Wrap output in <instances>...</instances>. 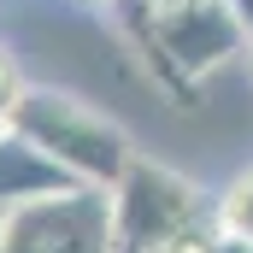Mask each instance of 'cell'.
I'll return each instance as SVG.
<instances>
[{
    "instance_id": "3",
    "label": "cell",
    "mask_w": 253,
    "mask_h": 253,
    "mask_svg": "<svg viewBox=\"0 0 253 253\" xmlns=\"http://www.w3.org/2000/svg\"><path fill=\"white\" fill-rule=\"evenodd\" d=\"M135 42L171 88H183L194 77H212L218 65L248 53V30L236 24V12L224 0L171 6V12H141L135 6Z\"/></svg>"
},
{
    "instance_id": "11",
    "label": "cell",
    "mask_w": 253,
    "mask_h": 253,
    "mask_svg": "<svg viewBox=\"0 0 253 253\" xmlns=\"http://www.w3.org/2000/svg\"><path fill=\"white\" fill-rule=\"evenodd\" d=\"M248 71H253V42H248Z\"/></svg>"
},
{
    "instance_id": "2",
    "label": "cell",
    "mask_w": 253,
    "mask_h": 253,
    "mask_svg": "<svg viewBox=\"0 0 253 253\" xmlns=\"http://www.w3.org/2000/svg\"><path fill=\"white\" fill-rule=\"evenodd\" d=\"M6 129H18L30 147H42L77 189H100V194L112 189L124 177V165L135 159L129 135L106 112H94L88 100L59 94V88H24V100H18Z\"/></svg>"
},
{
    "instance_id": "7",
    "label": "cell",
    "mask_w": 253,
    "mask_h": 253,
    "mask_svg": "<svg viewBox=\"0 0 253 253\" xmlns=\"http://www.w3.org/2000/svg\"><path fill=\"white\" fill-rule=\"evenodd\" d=\"M18 100H24V77H18V65L6 59V47H0V129L12 124V112H18Z\"/></svg>"
},
{
    "instance_id": "10",
    "label": "cell",
    "mask_w": 253,
    "mask_h": 253,
    "mask_svg": "<svg viewBox=\"0 0 253 253\" xmlns=\"http://www.w3.org/2000/svg\"><path fill=\"white\" fill-rule=\"evenodd\" d=\"M129 6H141V12H171V6H200V0H129Z\"/></svg>"
},
{
    "instance_id": "6",
    "label": "cell",
    "mask_w": 253,
    "mask_h": 253,
    "mask_svg": "<svg viewBox=\"0 0 253 253\" xmlns=\"http://www.w3.org/2000/svg\"><path fill=\"white\" fill-rule=\"evenodd\" d=\"M212 218H218V230H224V236L253 242V165L242 171V177H230L224 194H212Z\"/></svg>"
},
{
    "instance_id": "8",
    "label": "cell",
    "mask_w": 253,
    "mask_h": 253,
    "mask_svg": "<svg viewBox=\"0 0 253 253\" xmlns=\"http://www.w3.org/2000/svg\"><path fill=\"white\" fill-rule=\"evenodd\" d=\"M200 253H253V242H242V236H224V230H212V236L200 242Z\"/></svg>"
},
{
    "instance_id": "4",
    "label": "cell",
    "mask_w": 253,
    "mask_h": 253,
    "mask_svg": "<svg viewBox=\"0 0 253 253\" xmlns=\"http://www.w3.org/2000/svg\"><path fill=\"white\" fill-rule=\"evenodd\" d=\"M0 253H118L112 248V212L100 189H71L53 200H30L6 212Z\"/></svg>"
},
{
    "instance_id": "12",
    "label": "cell",
    "mask_w": 253,
    "mask_h": 253,
    "mask_svg": "<svg viewBox=\"0 0 253 253\" xmlns=\"http://www.w3.org/2000/svg\"><path fill=\"white\" fill-rule=\"evenodd\" d=\"M0 224H6V212H0Z\"/></svg>"
},
{
    "instance_id": "13",
    "label": "cell",
    "mask_w": 253,
    "mask_h": 253,
    "mask_svg": "<svg viewBox=\"0 0 253 253\" xmlns=\"http://www.w3.org/2000/svg\"><path fill=\"white\" fill-rule=\"evenodd\" d=\"M106 6H112V0H106Z\"/></svg>"
},
{
    "instance_id": "1",
    "label": "cell",
    "mask_w": 253,
    "mask_h": 253,
    "mask_svg": "<svg viewBox=\"0 0 253 253\" xmlns=\"http://www.w3.org/2000/svg\"><path fill=\"white\" fill-rule=\"evenodd\" d=\"M106 212L118 253H200V242L218 230L212 194H200V183L141 153L106 189Z\"/></svg>"
},
{
    "instance_id": "5",
    "label": "cell",
    "mask_w": 253,
    "mask_h": 253,
    "mask_svg": "<svg viewBox=\"0 0 253 253\" xmlns=\"http://www.w3.org/2000/svg\"><path fill=\"white\" fill-rule=\"evenodd\" d=\"M71 189L77 183L42 147H30L18 129H0V212H18L30 200H53V194H71Z\"/></svg>"
},
{
    "instance_id": "9",
    "label": "cell",
    "mask_w": 253,
    "mask_h": 253,
    "mask_svg": "<svg viewBox=\"0 0 253 253\" xmlns=\"http://www.w3.org/2000/svg\"><path fill=\"white\" fill-rule=\"evenodd\" d=\"M224 6H230V12H236V24H242V30H248V42H253V0H224Z\"/></svg>"
}]
</instances>
